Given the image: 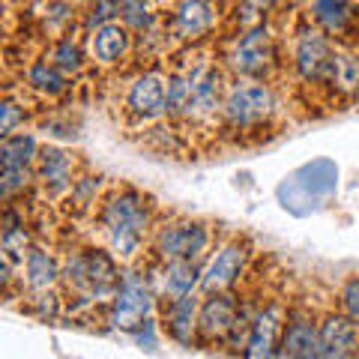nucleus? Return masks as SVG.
<instances>
[{
  "label": "nucleus",
  "instance_id": "a878e982",
  "mask_svg": "<svg viewBox=\"0 0 359 359\" xmlns=\"http://www.w3.org/2000/svg\"><path fill=\"white\" fill-rule=\"evenodd\" d=\"M162 18L165 15L156 13V6H150V4H123V13H120V21L135 36H144V33H150L153 27H159Z\"/></svg>",
  "mask_w": 359,
  "mask_h": 359
},
{
  "label": "nucleus",
  "instance_id": "f257e3e1",
  "mask_svg": "<svg viewBox=\"0 0 359 359\" xmlns=\"http://www.w3.org/2000/svg\"><path fill=\"white\" fill-rule=\"evenodd\" d=\"M180 63L168 72V120L174 126L201 129V126H222V111L228 90L219 60H212L195 45L189 48Z\"/></svg>",
  "mask_w": 359,
  "mask_h": 359
},
{
  "label": "nucleus",
  "instance_id": "20e7f679",
  "mask_svg": "<svg viewBox=\"0 0 359 359\" xmlns=\"http://www.w3.org/2000/svg\"><path fill=\"white\" fill-rule=\"evenodd\" d=\"M278 99L269 81H237L228 90L222 111V132L261 135L276 117Z\"/></svg>",
  "mask_w": 359,
  "mask_h": 359
},
{
  "label": "nucleus",
  "instance_id": "c756f323",
  "mask_svg": "<svg viewBox=\"0 0 359 359\" xmlns=\"http://www.w3.org/2000/svg\"><path fill=\"white\" fill-rule=\"evenodd\" d=\"M356 359H359V351H356Z\"/></svg>",
  "mask_w": 359,
  "mask_h": 359
},
{
  "label": "nucleus",
  "instance_id": "9d476101",
  "mask_svg": "<svg viewBox=\"0 0 359 359\" xmlns=\"http://www.w3.org/2000/svg\"><path fill=\"white\" fill-rule=\"evenodd\" d=\"M249 257H252V243L233 233L231 240H224L216 255L210 257V264L204 269V278H201V294H231L243 278L245 269H249Z\"/></svg>",
  "mask_w": 359,
  "mask_h": 359
},
{
  "label": "nucleus",
  "instance_id": "393cba45",
  "mask_svg": "<svg viewBox=\"0 0 359 359\" xmlns=\"http://www.w3.org/2000/svg\"><path fill=\"white\" fill-rule=\"evenodd\" d=\"M45 60H48L57 72H63L66 78H69V75H78V72L84 69L87 54H84L81 42H78L75 36H66L60 42H51L48 45V54H45Z\"/></svg>",
  "mask_w": 359,
  "mask_h": 359
},
{
  "label": "nucleus",
  "instance_id": "ddd939ff",
  "mask_svg": "<svg viewBox=\"0 0 359 359\" xmlns=\"http://www.w3.org/2000/svg\"><path fill=\"white\" fill-rule=\"evenodd\" d=\"M78 159L63 150V147H54V144H45L39 150V159H36V186L42 189L45 198L57 201L63 195H72V189L78 183Z\"/></svg>",
  "mask_w": 359,
  "mask_h": 359
},
{
  "label": "nucleus",
  "instance_id": "f03ea898",
  "mask_svg": "<svg viewBox=\"0 0 359 359\" xmlns=\"http://www.w3.org/2000/svg\"><path fill=\"white\" fill-rule=\"evenodd\" d=\"M96 224L105 237L108 252L120 261H135L141 245L156 231L153 198L135 186H117L102 198L96 212Z\"/></svg>",
  "mask_w": 359,
  "mask_h": 359
},
{
  "label": "nucleus",
  "instance_id": "b1692460",
  "mask_svg": "<svg viewBox=\"0 0 359 359\" xmlns=\"http://www.w3.org/2000/svg\"><path fill=\"white\" fill-rule=\"evenodd\" d=\"M39 150L42 147L36 144V138L27 132L4 138V144H0V168H27V171H36Z\"/></svg>",
  "mask_w": 359,
  "mask_h": 359
},
{
  "label": "nucleus",
  "instance_id": "4be33fe9",
  "mask_svg": "<svg viewBox=\"0 0 359 359\" xmlns=\"http://www.w3.org/2000/svg\"><path fill=\"white\" fill-rule=\"evenodd\" d=\"M309 18L318 25L335 45H344L351 48L347 36H353V27H356V18L359 13H353L351 4H330V0H320V4H311L309 6Z\"/></svg>",
  "mask_w": 359,
  "mask_h": 359
},
{
  "label": "nucleus",
  "instance_id": "bb28decb",
  "mask_svg": "<svg viewBox=\"0 0 359 359\" xmlns=\"http://www.w3.org/2000/svg\"><path fill=\"white\" fill-rule=\"evenodd\" d=\"M120 13H123V4H93V6H87V13L81 18V27H84V33L90 36V33H96V30H102L108 25H114Z\"/></svg>",
  "mask_w": 359,
  "mask_h": 359
},
{
  "label": "nucleus",
  "instance_id": "0eeeda50",
  "mask_svg": "<svg viewBox=\"0 0 359 359\" xmlns=\"http://www.w3.org/2000/svg\"><path fill=\"white\" fill-rule=\"evenodd\" d=\"M228 69L243 81H269L278 69V42L269 25H261L233 39L228 54Z\"/></svg>",
  "mask_w": 359,
  "mask_h": 359
},
{
  "label": "nucleus",
  "instance_id": "5701e85b",
  "mask_svg": "<svg viewBox=\"0 0 359 359\" xmlns=\"http://www.w3.org/2000/svg\"><path fill=\"white\" fill-rule=\"evenodd\" d=\"M25 81H27V90L39 93L42 99H60L72 87L69 78L54 69L48 60H30V66L25 69Z\"/></svg>",
  "mask_w": 359,
  "mask_h": 359
},
{
  "label": "nucleus",
  "instance_id": "c85d7f7f",
  "mask_svg": "<svg viewBox=\"0 0 359 359\" xmlns=\"http://www.w3.org/2000/svg\"><path fill=\"white\" fill-rule=\"evenodd\" d=\"M339 311L344 314L347 320H353L356 327H359V276L353 278H347L344 287H341V294H339Z\"/></svg>",
  "mask_w": 359,
  "mask_h": 359
},
{
  "label": "nucleus",
  "instance_id": "cd10ccee",
  "mask_svg": "<svg viewBox=\"0 0 359 359\" xmlns=\"http://www.w3.org/2000/svg\"><path fill=\"white\" fill-rule=\"evenodd\" d=\"M25 120H27V108L6 93L4 105H0V135H4V138H13V135H18L15 129L25 126Z\"/></svg>",
  "mask_w": 359,
  "mask_h": 359
},
{
  "label": "nucleus",
  "instance_id": "1a4fd4ad",
  "mask_svg": "<svg viewBox=\"0 0 359 359\" xmlns=\"http://www.w3.org/2000/svg\"><path fill=\"white\" fill-rule=\"evenodd\" d=\"M332 54H335V42L311 18H306L294 30V72L302 84L320 90Z\"/></svg>",
  "mask_w": 359,
  "mask_h": 359
},
{
  "label": "nucleus",
  "instance_id": "aec40b11",
  "mask_svg": "<svg viewBox=\"0 0 359 359\" xmlns=\"http://www.w3.org/2000/svg\"><path fill=\"white\" fill-rule=\"evenodd\" d=\"M25 285L30 290V297H48V294H60L63 285V264L54 257L48 249H33L25 261Z\"/></svg>",
  "mask_w": 359,
  "mask_h": 359
},
{
  "label": "nucleus",
  "instance_id": "39448f33",
  "mask_svg": "<svg viewBox=\"0 0 359 359\" xmlns=\"http://www.w3.org/2000/svg\"><path fill=\"white\" fill-rule=\"evenodd\" d=\"M153 309H156V294H153L147 269L144 273L141 269H123L117 297L111 302L105 323L117 332L138 335L153 320Z\"/></svg>",
  "mask_w": 359,
  "mask_h": 359
},
{
  "label": "nucleus",
  "instance_id": "4468645a",
  "mask_svg": "<svg viewBox=\"0 0 359 359\" xmlns=\"http://www.w3.org/2000/svg\"><path fill=\"white\" fill-rule=\"evenodd\" d=\"M147 276L156 294V306H162V302L195 297V290L201 287V278H204V269L189 261H156V266Z\"/></svg>",
  "mask_w": 359,
  "mask_h": 359
},
{
  "label": "nucleus",
  "instance_id": "2eb2a0df",
  "mask_svg": "<svg viewBox=\"0 0 359 359\" xmlns=\"http://www.w3.org/2000/svg\"><path fill=\"white\" fill-rule=\"evenodd\" d=\"M276 359H320V320L306 306H290Z\"/></svg>",
  "mask_w": 359,
  "mask_h": 359
},
{
  "label": "nucleus",
  "instance_id": "a211bd4d",
  "mask_svg": "<svg viewBox=\"0 0 359 359\" xmlns=\"http://www.w3.org/2000/svg\"><path fill=\"white\" fill-rule=\"evenodd\" d=\"M359 327L341 311H327L320 318V359H356Z\"/></svg>",
  "mask_w": 359,
  "mask_h": 359
},
{
  "label": "nucleus",
  "instance_id": "f8f14e48",
  "mask_svg": "<svg viewBox=\"0 0 359 359\" xmlns=\"http://www.w3.org/2000/svg\"><path fill=\"white\" fill-rule=\"evenodd\" d=\"M240 314V297L233 294H210L201 299L198 314V344L201 347H228Z\"/></svg>",
  "mask_w": 359,
  "mask_h": 359
},
{
  "label": "nucleus",
  "instance_id": "f3484780",
  "mask_svg": "<svg viewBox=\"0 0 359 359\" xmlns=\"http://www.w3.org/2000/svg\"><path fill=\"white\" fill-rule=\"evenodd\" d=\"M87 54L93 57L96 66H108V69L111 66H120L123 60H129L135 54V33L123 21H114V25L90 33Z\"/></svg>",
  "mask_w": 359,
  "mask_h": 359
},
{
  "label": "nucleus",
  "instance_id": "7ed1b4c3",
  "mask_svg": "<svg viewBox=\"0 0 359 359\" xmlns=\"http://www.w3.org/2000/svg\"><path fill=\"white\" fill-rule=\"evenodd\" d=\"M120 266L117 257L99 245H78L63 257V299L72 302L75 311H96L102 309L108 318V309L120 287Z\"/></svg>",
  "mask_w": 359,
  "mask_h": 359
},
{
  "label": "nucleus",
  "instance_id": "9b49d317",
  "mask_svg": "<svg viewBox=\"0 0 359 359\" xmlns=\"http://www.w3.org/2000/svg\"><path fill=\"white\" fill-rule=\"evenodd\" d=\"M287 314H290V306L282 297L278 294L269 297L264 302V309L257 311V318H255V327L249 332V341H245L243 359H276L278 344H282V339H285Z\"/></svg>",
  "mask_w": 359,
  "mask_h": 359
},
{
  "label": "nucleus",
  "instance_id": "412c9836",
  "mask_svg": "<svg viewBox=\"0 0 359 359\" xmlns=\"http://www.w3.org/2000/svg\"><path fill=\"white\" fill-rule=\"evenodd\" d=\"M159 314H162V327L168 332V339H174L177 344H186V347L198 344V314H201L198 297L162 302Z\"/></svg>",
  "mask_w": 359,
  "mask_h": 359
},
{
  "label": "nucleus",
  "instance_id": "dca6fc26",
  "mask_svg": "<svg viewBox=\"0 0 359 359\" xmlns=\"http://www.w3.org/2000/svg\"><path fill=\"white\" fill-rule=\"evenodd\" d=\"M165 21H168L171 39L186 42V45H198L212 27H216L219 6H212V4H177L171 15L165 13Z\"/></svg>",
  "mask_w": 359,
  "mask_h": 359
},
{
  "label": "nucleus",
  "instance_id": "6ab92c4d",
  "mask_svg": "<svg viewBox=\"0 0 359 359\" xmlns=\"http://www.w3.org/2000/svg\"><path fill=\"white\" fill-rule=\"evenodd\" d=\"M320 90L330 99H353L359 93V54L353 48L335 45V54L330 60V69Z\"/></svg>",
  "mask_w": 359,
  "mask_h": 359
},
{
  "label": "nucleus",
  "instance_id": "423d86ee",
  "mask_svg": "<svg viewBox=\"0 0 359 359\" xmlns=\"http://www.w3.org/2000/svg\"><path fill=\"white\" fill-rule=\"evenodd\" d=\"M210 245H212L210 224L189 219L156 222V231L150 237V252L156 261H189L201 266Z\"/></svg>",
  "mask_w": 359,
  "mask_h": 359
},
{
  "label": "nucleus",
  "instance_id": "6e6552de",
  "mask_svg": "<svg viewBox=\"0 0 359 359\" xmlns=\"http://www.w3.org/2000/svg\"><path fill=\"white\" fill-rule=\"evenodd\" d=\"M123 111L132 123L150 126L168 117V78L159 69H138L123 93Z\"/></svg>",
  "mask_w": 359,
  "mask_h": 359
}]
</instances>
